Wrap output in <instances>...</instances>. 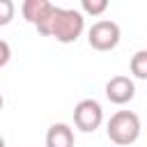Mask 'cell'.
I'll list each match as a JSON object with an SVG mask.
<instances>
[{
	"label": "cell",
	"mask_w": 147,
	"mask_h": 147,
	"mask_svg": "<svg viewBox=\"0 0 147 147\" xmlns=\"http://www.w3.org/2000/svg\"><path fill=\"white\" fill-rule=\"evenodd\" d=\"M76 138H74V129L64 122L51 124L46 131V147H74Z\"/></svg>",
	"instance_id": "52a82bcc"
},
{
	"label": "cell",
	"mask_w": 147,
	"mask_h": 147,
	"mask_svg": "<svg viewBox=\"0 0 147 147\" xmlns=\"http://www.w3.org/2000/svg\"><path fill=\"white\" fill-rule=\"evenodd\" d=\"M103 122V108L96 99H83L74 108V124L83 133H92Z\"/></svg>",
	"instance_id": "5b68a950"
},
{
	"label": "cell",
	"mask_w": 147,
	"mask_h": 147,
	"mask_svg": "<svg viewBox=\"0 0 147 147\" xmlns=\"http://www.w3.org/2000/svg\"><path fill=\"white\" fill-rule=\"evenodd\" d=\"M106 96H108L110 103L124 106L136 96V83L129 76H113L106 83Z\"/></svg>",
	"instance_id": "8992f818"
},
{
	"label": "cell",
	"mask_w": 147,
	"mask_h": 147,
	"mask_svg": "<svg viewBox=\"0 0 147 147\" xmlns=\"http://www.w3.org/2000/svg\"><path fill=\"white\" fill-rule=\"evenodd\" d=\"M85 30V16L78 9L71 7H57L53 11L51 18V28H48V37H53L60 44H74Z\"/></svg>",
	"instance_id": "6da1fadb"
},
{
	"label": "cell",
	"mask_w": 147,
	"mask_h": 147,
	"mask_svg": "<svg viewBox=\"0 0 147 147\" xmlns=\"http://www.w3.org/2000/svg\"><path fill=\"white\" fill-rule=\"evenodd\" d=\"M53 11H55V5L48 2V0H25L21 5V14L23 18L37 28L39 34L48 37V28H51V18H53Z\"/></svg>",
	"instance_id": "277c9868"
},
{
	"label": "cell",
	"mask_w": 147,
	"mask_h": 147,
	"mask_svg": "<svg viewBox=\"0 0 147 147\" xmlns=\"http://www.w3.org/2000/svg\"><path fill=\"white\" fill-rule=\"evenodd\" d=\"M2 106H5V99H2V94H0V110H2Z\"/></svg>",
	"instance_id": "7c38bea8"
},
{
	"label": "cell",
	"mask_w": 147,
	"mask_h": 147,
	"mask_svg": "<svg viewBox=\"0 0 147 147\" xmlns=\"http://www.w3.org/2000/svg\"><path fill=\"white\" fill-rule=\"evenodd\" d=\"M119 25L110 18H101L96 23H92V28L87 30V44L94 51H113L119 44Z\"/></svg>",
	"instance_id": "3957f363"
},
{
	"label": "cell",
	"mask_w": 147,
	"mask_h": 147,
	"mask_svg": "<svg viewBox=\"0 0 147 147\" xmlns=\"http://www.w3.org/2000/svg\"><path fill=\"white\" fill-rule=\"evenodd\" d=\"M80 9H83V14L101 16L108 9V0H80Z\"/></svg>",
	"instance_id": "9c48e42d"
},
{
	"label": "cell",
	"mask_w": 147,
	"mask_h": 147,
	"mask_svg": "<svg viewBox=\"0 0 147 147\" xmlns=\"http://www.w3.org/2000/svg\"><path fill=\"white\" fill-rule=\"evenodd\" d=\"M9 57H11V48H9V44L5 39H0V69L9 62Z\"/></svg>",
	"instance_id": "8fae6325"
},
{
	"label": "cell",
	"mask_w": 147,
	"mask_h": 147,
	"mask_svg": "<svg viewBox=\"0 0 147 147\" xmlns=\"http://www.w3.org/2000/svg\"><path fill=\"white\" fill-rule=\"evenodd\" d=\"M129 69H131V74H133L136 78H140V80H147V48H142V51H136V53L131 55Z\"/></svg>",
	"instance_id": "ba28073f"
},
{
	"label": "cell",
	"mask_w": 147,
	"mask_h": 147,
	"mask_svg": "<svg viewBox=\"0 0 147 147\" xmlns=\"http://www.w3.org/2000/svg\"><path fill=\"white\" fill-rule=\"evenodd\" d=\"M106 133L110 138V142L126 147L133 145L140 138V117L133 110H117L115 115H110L108 124H106Z\"/></svg>",
	"instance_id": "7a4b0ae2"
},
{
	"label": "cell",
	"mask_w": 147,
	"mask_h": 147,
	"mask_svg": "<svg viewBox=\"0 0 147 147\" xmlns=\"http://www.w3.org/2000/svg\"><path fill=\"white\" fill-rule=\"evenodd\" d=\"M0 147H5V138L2 136H0Z\"/></svg>",
	"instance_id": "4fadbf2b"
},
{
	"label": "cell",
	"mask_w": 147,
	"mask_h": 147,
	"mask_svg": "<svg viewBox=\"0 0 147 147\" xmlns=\"http://www.w3.org/2000/svg\"><path fill=\"white\" fill-rule=\"evenodd\" d=\"M16 14V5L11 0H0V25H9Z\"/></svg>",
	"instance_id": "30bf717a"
}]
</instances>
